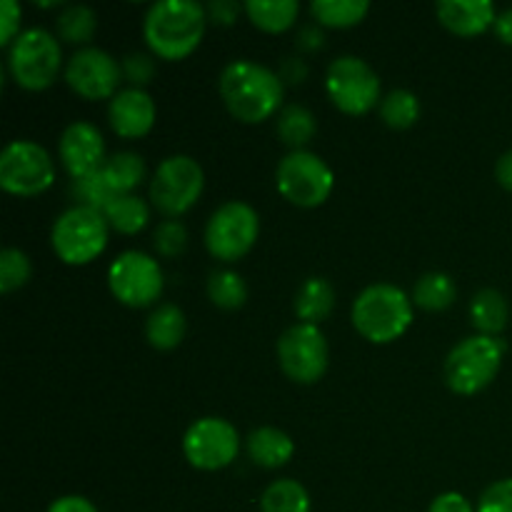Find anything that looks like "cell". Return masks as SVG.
Masks as SVG:
<instances>
[{
    "instance_id": "15",
    "label": "cell",
    "mask_w": 512,
    "mask_h": 512,
    "mask_svg": "<svg viewBox=\"0 0 512 512\" xmlns=\"http://www.w3.org/2000/svg\"><path fill=\"white\" fill-rule=\"evenodd\" d=\"M123 65L100 48H80L65 65V83L85 100H113L120 93Z\"/></svg>"
},
{
    "instance_id": "19",
    "label": "cell",
    "mask_w": 512,
    "mask_h": 512,
    "mask_svg": "<svg viewBox=\"0 0 512 512\" xmlns=\"http://www.w3.org/2000/svg\"><path fill=\"white\" fill-rule=\"evenodd\" d=\"M245 448H248L250 460H253L255 465L268 470L288 465L295 453L293 438H290L285 430L270 428V425L253 430V433L248 435V440H245Z\"/></svg>"
},
{
    "instance_id": "33",
    "label": "cell",
    "mask_w": 512,
    "mask_h": 512,
    "mask_svg": "<svg viewBox=\"0 0 512 512\" xmlns=\"http://www.w3.org/2000/svg\"><path fill=\"white\" fill-rule=\"evenodd\" d=\"M33 275L30 258L18 248L0 250V293H15L23 288Z\"/></svg>"
},
{
    "instance_id": "32",
    "label": "cell",
    "mask_w": 512,
    "mask_h": 512,
    "mask_svg": "<svg viewBox=\"0 0 512 512\" xmlns=\"http://www.w3.org/2000/svg\"><path fill=\"white\" fill-rule=\"evenodd\" d=\"M380 118L388 128L393 130H408L418 123L420 118V100L418 95L410 90H393L380 103Z\"/></svg>"
},
{
    "instance_id": "16",
    "label": "cell",
    "mask_w": 512,
    "mask_h": 512,
    "mask_svg": "<svg viewBox=\"0 0 512 512\" xmlns=\"http://www.w3.org/2000/svg\"><path fill=\"white\" fill-rule=\"evenodd\" d=\"M60 163H63L65 173L73 180L88 178V175L98 173L105 165V143L100 130L95 128L93 123H85V120H78V123H70L68 128L63 130L58 143Z\"/></svg>"
},
{
    "instance_id": "35",
    "label": "cell",
    "mask_w": 512,
    "mask_h": 512,
    "mask_svg": "<svg viewBox=\"0 0 512 512\" xmlns=\"http://www.w3.org/2000/svg\"><path fill=\"white\" fill-rule=\"evenodd\" d=\"M153 245L163 258H178L188 248V230L178 220H165L155 228Z\"/></svg>"
},
{
    "instance_id": "8",
    "label": "cell",
    "mask_w": 512,
    "mask_h": 512,
    "mask_svg": "<svg viewBox=\"0 0 512 512\" xmlns=\"http://www.w3.org/2000/svg\"><path fill=\"white\" fill-rule=\"evenodd\" d=\"M260 235V218L253 205L230 200L210 215L205 225V248L220 263H235L253 250Z\"/></svg>"
},
{
    "instance_id": "45",
    "label": "cell",
    "mask_w": 512,
    "mask_h": 512,
    "mask_svg": "<svg viewBox=\"0 0 512 512\" xmlns=\"http://www.w3.org/2000/svg\"><path fill=\"white\" fill-rule=\"evenodd\" d=\"M493 28H495V35H498L505 45H512V8L498 13Z\"/></svg>"
},
{
    "instance_id": "23",
    "label": "cell",
    "mask_w": 512,
    "mask_h": 512,
    "mask_svg": "<svg viewBox=\"0 0 512 512\" xmlns=\"http://www.w3.org/2000/svg\"><path fill=\"white\" fill-rule=\"evenodd\" d=\"M243 10L255 28L265 33H285L298 20L300 5L295 0H248Z\"/></svg>"
},
{
    "instance_id": "29",
    "label": "cell",
    "mask_w": 512,
    "mask_h": 512,
    "mask_svg": "<svg viewBox=\"0 0 512 512\" xmlns=\"http://www.w3.org/2000/svg\"><path fill=\"white\" fill-rule=\"evenodd\" d=\"M315 130H318L315 115L308 108H303V105H285L278 113V138L288 148L303 150V145L313 140Z\"/></svg>"
},
{
    "instance_id": "13",
    "label": "cell",
    "mask_w": 512,
    "mask_h": 512,
    "mask_svg": "<svg viewBox=\"0 0 512 512\" xmlns=\"http://www.w3.org/2000/svg\"><path fill=\"white\" fill-rule=\"evenodd\" d=\"M330 350L318 325L298 323L285 330L278 340V363L290 380L313 385L328 370Z\"/></svg>"
},
{
    "instance_id": "20",
    "label": "cell",
    "mask_w": 512,
    "mask_h": 512,
    "mask_svg": "<svg viewBox=\"0 0 512 512\" xmlns=\"http://www.w3.org/2000/svg\"><path fill=\"white\" fill-rule=\"evenodd\" d=\"M470 320H473L478 335L498 338V335L508 328L510 320V308L505 295L495 288L478 290V293L473 295V300H470Z\"/></svg>"
},
{
    "instance_id": "39",
    "label": "cell",
    "mask_w": 512,
    "mask_h": 512,
    "mask_svg": "<svg viewBox=\"0 0 512 512\" xmlns=\"http://www.w3.org/2000/svg\"><path fill=\"white\" fill-rule=\"evenodd\" d=\"M428 512H475L470 500L460 493H443L430 503Z\"/></svg>"
},
{
    "instance_id": "22",
    "label": "cell",
    "mask_w": 512,
    "mask_h": 512,
    "mask_svg": "<svg viewBox=\"0 0 512 512\" xmlns=\"http://www.w3.org/2000/svg\"><path fill=\"white\" fill-rule=\"evenodd\" d=\"M335 290L325 278H308L295 295V315L300 323L318 325L333 313Z\"/></svg>"
},
{
    "instance_id": "2",
    "label": "cell",
    "mask_w": 512,
    "mask_h": 512,
    "mask_svg": "<svg viewBox=\"0 0 512 512\" xmlns=\"http://www.w3.org/2000/svg\"><path fill=\"white\" fill-rule=\"evenodd\" d=\"M208 25V10L195 0H158L143 20L148 48L163 60H183L200 45Z\"/></svg>"
},
{
    "instance_id": "30",
    "label": "cell",
    "mask_w": 512,
    "mask_h": 512,
    "mask_svg": "<svg viewBox=\"0 0 512 512\" xmlns=\"http://www.w3.org/2000/svg\"><path fill=\"white\" fill-rule=\"evenodd\" d=\"M58 28V40H65L70 45H83L98 30V15L88 5H68L55 20Z\"/></svg>"
},
{
    "instance_id": "24",
    "label": "cell",
    "mask_w": 512,
    "mask_h": 512,
    "mask_svg": "<svg viewBox=\"0 0 512 512\" xmlns=\"http://www.w3.org/2000/svg\"><path fill=\"white\" fill-rule=\"evenodd\" d=\"M103 178L115 195H133V190L145 180V160L130 150L110 155L103 165Z\"/></svg>"
},
{
    "instance_id": "4",
    "label": "cell",
    "mask_w": 512,
    "mask_h": 512,
    "mask_svg": "<svg viewBox=\"0 0 512 512\" xmlns=\"http://www.w3.org/2000/svg\"><path fill=\"white\" fill-rule=\"evenodd\" d=\"M505 360V343L490 335H473L455 345L445 358V385L455 395H478L498 378Z\"/></svg>"
},
{
    "instance_id": "11",
    "label": "cell",
    "mask_w": 512,
    "mask_h": 512,
    "mask_svg": "<svg viewBox=\"0 0 512 512\" xmlns=\"http://www.w3.org/2000/svg\"><path fill=\"white\" fill-rule=\"evenodd\" d=\"M55 180V163L33 140H13L0 155V188L18 198H35Z\"/></svg>"
},
{
    "instance_id": "31",
    "label": "cell",
    "mask_w": 512,
    "mask_h": 512,
    "mask_svg": "<svg viewBox=\"0 0 512 512\" xmlns=\"http://www.w3.org/2000/svg\"><path fill=\"white\" fill-rule=\"evenodd\" d=\"M208 298L220 310H238L248 300V285L235 270H215L208 278Z\"/></svg>"
},
{
    "instance_id": "40",
    "label": "cell",
    "mask_w": 512,
    "mask_h": 512,
    "mask_svg": "<svg viewBox=\"0 0 512 512\" xmlns=\"http://www.w3.org/2000/svg\"><path fill=\"white\" fill-rule=\"evenodd\" d=\"M205 10H208V18L213 20V23L233 25L240 13V3H235V0H213Z\"/></svg>"
},
{
    "instance_id": "37",
    "label": "cell",
    "mask_w": 512,
    "mask_h": 512,
    "mask_svg": "<svg viewBox=\"0 0 512 512\" xmlns=\"http://www.w3.org/2000/svg\"><path fill=\"white\" fill-rule=\"evenodd\" d=\"M123 75L133 83V88H143V85H148L155 75L153 58L145 53H130L128 58L123 60Z\"/></svg>"
},
{
    "instance_id": "28",
    "label": "cell",
    "mask_w": 512,
    "mask_h": 512,
    "mask_svg": "<svg viewBox=\"0 0 512 512\" xmlns=\"http://www.w3.org/2000/svg\"><path fill=\"white\" fill-rule=\"evenodd\" d=\"M260 512H310V495L298 480H275L260 498Z\"/></svg>"
},
{
    "instance_id": "18",
    "label": "cell",
    "mask_w": 512,
    "mask_h": 512,
    "mask_svg": "<svg viewBox=\"0 0 512 512\" xmlns=\"http://www.w3.org/2000/svg\"><path fill=\"white\" fill-rule=\"evenodd\" d=\"M435 15H438L440 25L463 38L485 33L488 28H493L495 18H498L490 0H440L435 5Z\"/></svg>"
},
{
    "instance_id": "6",
    "label": "cell",
    "mask_w": 512,
    "mask_h": 512,
    "mask_svg": "<svg viewBox=\"0 0 512 512\" xmlns=\"http://www.w3.org/2000/svg\"><path fill=\"white\" fill-rule=\"evenodd\" d=\"M108 230L110 225L100 210L75 205L58 215L53 230H50V243L63 263L88 265L100 258L108 245Z\"/></svg>"
},
{
    "instance_id": "1",
    "label": "cell",
    "mask_w": 512,
    "mask_h": 512,
    "mask_svg": "<svg viewBox=\"0 0 512 512\" xmlns=\"http://www.w3.org/2000/svg\"><path fill=\"white\" fill-rule=\"evenodd\" d=\"M218 88L230 115L248 125L273 118L285 93L280 75L253 60H233L225 65Z\"/></svg>"
},
{
    "instance_id": "10",
    "label": "cell",
    "mask_w": 512,
    "mask_h": 512,
    "mask_svg": "<svg viewBox=\"0 0 512 512\" xmlns=\"http://www.w3.org/2000/svg\"><path fill=\"white\" fill-rule=\"evenodd\" d=\"M205 188V173L190 155H170L155 170L150 180V200L168 218L188 213L200 200Z\"/></svg>"
},
{
    "instance_id": "3",
    "label": "cell",
    "mask_w": 512,
    "mask_h": 512,
    "mask_svg": "<svg viewBox=\"0 0 512 512\" xmlns=\"http://www.w3.org/2000/svg\"><path fill=\"white\" fill-rule=\"evenodd\" d=\"M350 318L365 340L375 345H388L403 338L413 325V298H408L398 285H368L355 298Z\"/></svg>"
},
{
    "instance_id": "26",
    "label": "cell",
    "mask_w": 512,
    "mask_h": 512,
    "mask_svg": "<svg viewBox=\"0 0 512 512\" xmlns=\"http://www.w3.org/2000/svg\"><path fill=\"white\" fill-rule=\"evenodd\" d=\"M103 215L115 233L135 235L148 225L150 208L138 195H115L108 208L103 210Z\"/></svg>"
},
{
    "instance_id": "9",
    "label": "cell",
    "mask_w": 512,
    "mask_h": 512,
    "mask_svg": "<svg viewBox=\"0 0 512 512\" xmlns=\"http://www.w3.org/2000/svg\"><path fill=\"white\" fill-rule=\"evenodd\" d=\"M325 90L345 115H365L380 105V78L358 55H340L325 73Z\"/></svg>"
},
{
    "instance_id": "27",
    "label": "cell",
    "mask_w": 512,
    "mask_h": 512,
    "mask_svg": "<svg viewBox=\"0 0 512 512\" xmlns=\"http://www.w3.org/2000/svg\"><path fill=\"white\" fill-rule=\"evenodd\" d=\"M455 298H458V288L448 273H425L413 288V305L428 310V313L448 310Z\"/></svg>"
},
{
    "instance_id": "17",
    "label": "cell",
    "mask_w": 512,
    "mask_h": 512,
    "mask_svg": "<svg viewBox=\"0 0 512 512\" xmlns=\"http://www.w3.org/2000/svg\"><path fill=\"white\" fill-rule=\"evenodd\" d=\"M155 100L143 88H123L108 105L110 128L120 138H143L155 125Z\"/></svg>"
},
{
    "instance_id": "25",
    "label": "cell",
    "mask_w": 512,
    "mask_h": 512,
    "mask_svg": "<svg viewBox=\"0 0 512 512\" xmlns=\"http://www.w3.org/2000/svg\"><path fill=\"white\" fill-rule=\"evenodd\" d=\"M310 13L315 23L325 28H353L370 13V3L368 0H313Z\"/></svg>"
},
{
    "instance_id": "5",
    "label": "cell",
    "mask_w": 512,
    "mask_h": 512,
    "mask_svg": "<svg viewBox=\"0 0 512 512\" xmlns=\"http://www.w3.org/2000/svg\"><path fill=\"white\" fill-rule=\"evenodd\" d=\"M63 48L45 28H28L10 43L8 68L15 83L25 90H45L58 80Z\"/></svg>"
},
{
    "instance_id": "36",
    "label": "cell",
    "mask_w": 512,
    "mask_h": 512,
    "mask_svg": "<svg viewBox=\"0 0 512 512\" xmlns=\"http://www.w3.org/2000/svg\"><path fill=\"white\" fill-rule=\"evenodd\" d=\"M475 512H512V478L488 485L480 495Z\"/></svg>"
},
{
    "instance_id": "38",
    "label": "cell",
    "mask_w": 512,
    "mask_h": 512,
    "mask_svg": "<svg viewBox=\"0 0 512 512\" xmlns=\"http://www.w3.org/2000/svg\"><path fill=\"white\" fill-rule=\"evenodd\" d=\"M20 15L23 10L15 0H0V45H10L20 35Z\"/></svg>"
},
{
    "instance_id": "43",
    "label": "cell",
    "mask_w": 512,
    "mask_h": 512,
    "mask_svg": "<svg viewBox=\"0 0 512 512\" xmlns=\"http://www.w3.org/2000/svg\"><path fill=\"white\" fill-rule=\"evenodd\" d=\"M298 48L300 50H318V48H323V40H325V35H323V30H320V25L315 23V25H303V28L298 30Z\"/></svg>"
},
{
    "instance_id": "42",
    "label": "cell",
    "mask_w": 512,
    "mask_h": 512,
    "mask_svg": "<svg viewBox=\"0 0 512 512\" xmlns=\"http://www.w3.org/2000/svg\"><path fill=\"white\" fill-rule=\"evenodd\" d=\"M48 512H98V508L83 495H63V498L53 500Z\"/></svg>"
},
{
    "instance_id": "34",
    "label": "cell",
    "mask_w": 512,
    "mask_h": 512,
    "mask_svg": "<svg viewBox=\"0 0 512 512\" xmlns=\"http://www.w3.org/2000/svg\"><path fill=\"white\" fill-rule=\"evenodd\" d=\"M73 198L78 200L80 208H93L103 213L110 205V200L115 198V193L110 190L108 180L103 178V170L88 175V178L73 180Z\"/></svg>"
},
{
    "instance_id": "41",
    "label": "cell",
    "mask_w": 512,
    "mask_h": 512,
    "mask_svg": "<svg viewBox=\"0 0 512 512\" xmlns=\"http://www.w3.org/2000/svg\"><path fill=\"white\" fill-rule=\"evenodd\" d=\"M278 75L280 80H283V85H298L308 78V65L300 58H285L283 63H280Z\"/></svg>"
},
{
    "instance_id": "21",
    "label": "cell",
    "mask_w": 512,
    "mask_h": 512,
    "mask_svg": "<svg viewBox=\"0 0 512 512\" xmlns=\"http://www.w3.org/2000/svg\"><path fill=\"white\" fill-rule=\"evenodd\" d=\"M145 338L155 350H173L185 338V313L173 303H165L145 320Z\"/></svg>"
},
{
    "instance_id": "12",
    "label": "cell",
    "mask_w": 512,
    "mask_h": 512,
    "mask_svg": "<svg viewBox=\"0 0 512 512\" xmlns=\"http://www.w3.org/2000/svg\"><path fill=\"white\" fill-rule=\"evenodd\" d=\"M108 288L128 308H148L163 293V270L158 260L140 250H125L110 263Z\"/></svg>"
},
{
    "instance_id": "44",
    "label": "cell",
    "mask_w": 512,
    "mask_h": 512,
    "mask_svg": "<svg viewBox=\"0 0 512 512\" xmlns=\"http://www.w3.org/2000/svg\"><path fill=\"white\" fill-rule=\"evenodd\" d=\"M495 180L512 193V150L500 155L498 163H495Z\"/></svg>"
},
{
    "instance_id": "14",
    "label": "cell",
    "mask_w": 512,
    "mask_h": 512,
    "mask_svg": "<svg viewBox=\"0 0 512 512\" xmlns=\"http://www.w3.org/2000/svg\"><path fill=\"white\" fill-rule=\"evenodd\" d=\"M240 435L233 423L223 418H200L185 430L183 455L195 470L215 473L238 458Z\"/></svg>"
},
{
    "instance_id": "7",
    "label": "cell",
    "mask_w": 512,
    "mask_h": 512,
    "mask_svg": "<svg viewBox=\"0 0 512 512\" xmlns=\"http://www.w3.org/2000/svg\"><path fill=\"white\" fill-rule=\"evenodd\" d=\"M278 193L298 208H318L330 198L335 175L320 155L310 150H290L275 170Z\"/></svg>"
}]
</instances>
